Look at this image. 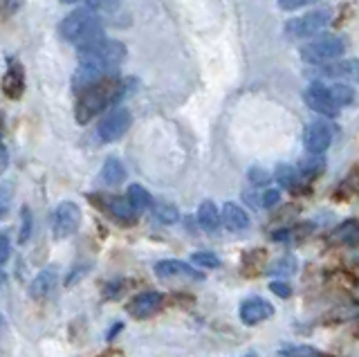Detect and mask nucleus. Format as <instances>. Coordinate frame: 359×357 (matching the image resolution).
<instances>
[{
  "label": "nucleus",
  "mask_w": 359,
  "mask_h": 357,
  "mask_svg": "<svg viewBox=\"0 0 359 357\" xmlns=\"http://www.w3.org/2000/svg\"><path fill=\"white\" fill-rule=\"evenodd\" d=\"M123 59H126V48H123V43L112 39H104L97 46L79 52V68L72 79L74 90L83 93L86 88L115 76V70Z\"/></svg>",
  "instance_id": "f257e3e1"
},
{
  "label": "nucleus",
  "mask_w": 359,
  "mask_h": 357,
  "mask_svg": "<svg viewBox=\"0 0 359 357\" xmlns=\"http://www.w3.org/2000/svg\"><path fill=\"white\" fill-rule=\"evenodd\" d=\"M59 34L67 43H72L79 52L93 48L99 41L106 39L99 16L90 12V9H76V12L67 14L59 25Z\"/></svg>",
  "instance_id": "f03ea898"
},
{
  "label": "nucleus",
  "mask_w": 359,
  "mask_h": 357,
  "mask_svg": "<svg viewBox=\"0 0 359 357\" xmlns=\"http://www.w3.org/2000/svg\"><path fill=\"white\" fill-rule=\"evenodd\" d=\"M123 95V83L115 76L86 88L83 93H79V102L74 108V117L79 124H88L90 119H95L99 113H104L108 106H112Z\"/></svg>",
  "instance_id": "7ed1b4c3"
},
{
  "label": "nucleus",
  "mask_w": 359,
  "mask_h": 357,
  "mask_svg": "<svg viewBox=\"0 0 359 357\" xmlns=\"http://www.w3.org/2000/svg\"><path fill=\"white\" fill-rule=\"evenodd\" d=\"M346 52V39L339 34H330V36H321L317 41L308 43V46L301 48V59L312 65H323V63H332Z\"/></svg>",
  "instance_id": "20e7f679"
},
{
  "label": "nucleus",
  "mask_w": 359,
  "mask_h": 357,
  "mask_svg": "<svg viewBox=\"0 0 359 357\" xmlns=\"http://www.w3.org/2000/svg\"><path fill=\"white\" fill-rule=\"evenodd\" d=\"M330 23V12L328 9H317V12L303 14L299 18H292L285 23V34L287 39H308L321 32Z\"/></svg>",
  "instance_id": "39448f33"
},
{
  "label": "nucleus",
  "mask_w": 359,
  "mask_h": 357,
  "mask_svg": "<svg viewBox=\"0 0 359 357\" xmlns=\"http://www.w3.org/2000/svg\"><path fill=\"white\" fill-rule=\"evenodd\" d=\"M81 222V209L74 203H61L52 214V234L54 238H70Z\"/></svg>",
  "instance_id": "423d86ee"
},
{
  "label": "nucleus",
  "mask_w": 359,
  "mask_h": 357,
  "mask_svg": "<svg viewBox=\"0 0 359 357\" xmlns=\"http://www.w3.org/2000/svg\"><path fill=\"white\" fill-rule=\"evenodd\" d=\"M303 99H306V104L314 110V113H319L323 117H337L341 110L332 99L330 88L323 83H312L308 90L303 93Z\"/></svg>",
  "instance_id": "0eeeda50"
},
{
  "label": "nucleus",
  "mask_w": 359,
  "mask_h": 357,
  "mask_svg": "<svg viewBox=\"0 0 359 357\" xmlns=\"http://www.w3.org/2000/svg\"><path fill=\"white\" fill-rule=\"evenodd\" d=\"M128 128H130V113L126 108H115L112 113H108L101 119L97 133L104 142H117L119 137L126 135Z\"/></svg>",
  "instance_id": "6e6552de"
},
{
  "label": "nucleus",
  "mask_w": 359,
  "mask_h": 357,
  "mask_svg": "<svg viewBox=\"0 0 359 357\" xmlns=\"http://www.w3.org/2000/svg\"><path fill=\"white\" fill-rule=\"evenodd\" d=\"M162 301H164V297L160 292H155V290H146V292H140V295H135L130 299L128 312H130V317H135V319L153 317L155 312L162 308Z\"/></svg>",
  "instance_id": "1a4fd4ad"
},
{
  "label": "nucleus",
  "mask_w": 359,
  "mask_h": 357,
  "mask_svg": "<svg viewBox=\"0 0 359 357\" xmlns=\"http://www.w3.org/2000/svg\"><path fill=\"white\" fill-rule=\"evenodd\" d=\"M306 149L312 155H321L323 151H328L330 142H332V126L325 124V121H314L306 128Z\"/></svg>",
  "instance_id": "9d476101"
},
{
  "label": "nucleus",
  "mask_w": 359,
  "mask_h": 357,
  "mask_svg": "<svg viewBox=\"0 0 359 357\" xmlns=\"http://www.w3.org/2000/svg\"><path fill=\"white\" fill-rule=\"evenodd\" d=\"M272 304L265 299H258V297H252V299H247L243 301V306H241V319L245 321V326H256V323H261L265 319L272 317Z\"/></svg>",
  "instance_id": "9b49d317"
},
{
  "label": "nucleus",
  "mask_w": 359,
  "mask_h": 357,
  "mask_svg": "<svg viewBox=\"0 0 359 357\" xmlns=\"http://www.w3.org/2000/svg\"><path fill=\"white\" fill-rule=\"evenodd\" d=\"M321 74L328 79H348V81H359V61L357 59H346V61H332L323 65Z\"/></svg>",
  "instance_id": "f8f14e48"
},
{
  "label": "nucleus",
  "mask_w": 359,
  "mask_h": 357,
  "mask_svg": "<svg viewBox=\"0 0 359 357\" xmlns=\"http://www.w3.org/2000/svg\"><path fill=\"white\" fill-rule=\"evenodd\" d=\"M155 272L162 278H196V281L202 278V272H196L194 267L182 261H160L155 265Z\"/></svg>",
  "instance_id": "ddd939ff"
},
{
  "label": "nucleus",
  "mask_w": 359,
  "mask_h": 357,
  "mask_svg": "<svg viewBox=\"0 0 359 357\" xmlns=\"http://www.w3.org/2000/svg\"><path fill=\"white\" fill-rule=\"evenodd\" d=\"M3 90L9 99H18L25 90V72L16 61H9V70L3 76Z\"/></svg>",
  "instance_id": "4468645a"
},
{
  "label": "nucleus",
  "mask_w": 359,
  "mask_h": 357,
  "mask_svg": "<svg viewBox=\"0 0 359 357\" xmlns=\"http://www.w3.org/2000/svg\"><path fill=\"white\" fill-rule=\"evenodd\" d=\"M220 222L229 231H245L250 227V216L245 214V209H241L238 205L227 203L222 207V214H220Z\"/></svg>",
  "instance_id": "2eb2a0df"
},
{
  "label": "nucleus",
  "mask_w": 359,
  "mask_h": 357,
  "mask_svg": "<svg viewBox=\"0 0 359 357\" xmlns=\"http://www.w3.org/2000/svg\"><path fill=\"white\" fill-rule=\"evenodd\" d=\"M106 209L115 218L126 220V222H133L135 216L140 214V211L130 205V200L128 198H121V196H110V198H106Z\"/></svg>",
  "instance_id": "dca6fc26"
},
{
  "label": "nucleus",
  "mask_w": 359,
  "mask_h": 357,
  "mask_svg": "<svg viewBox=\"0 0 359 357\" xmlns=\"http://www.w3.org/2000/svg\"><path fill=\"white\" fill-rule=\"evenodd\" d=\"M56 285V274L54 270H43L36 278H34V283L29 285V295L34 299H45Z\"/></svg>",
  "instance_id": "f3484780"
},
{
  "label": "nucleus",
  "mask_w": 359,
  "mask_h": 357,
  "mask_svg": "<svg viewBox=\"0 0 359 357\" xmlns=\"http://www.w3.org/2000/svg\"><path fill=\"white\" fill-rule=\"evenodd\" d=\"M198 222L200 227L205 231H216L220 225V214H218V207L211 203V200H205L198 209Z\"/></svg>",
  "instance_id": "a211bd4d"
},
{
  "label": "nucleus",
  "mask_w": 359,
  "mask_h": 357,
  "mask_svg": "<svg viewBox=\"0 0 359 357\" xmlns=\"http://www.w3.org/2000/svg\"><path fill=\"white\" fill-rule=\"evenodd\" d=\"M101 180H104L106 184H119V182L126 180V169H123L121 160L108 158L104 169H101Z\"/></svg>",
  "instance_id": "6ab92c4d"
},
{
  "label": "nucleus",
  "mask_w": 359,
  "mask_h": 357,
  "mask_svg": "<svg viewBox=\"0 0 359 357\" xmlns=\"http://www.w3.org/2000/svg\"><path fill=\"white\" fill-rule=\"evenodd\" d=\"M126 198L130 200V205H133L135 209H137V211H144V209H149V207L153 205L151 194L146 191L144 187H140V184H130V187H128Z\"/></svg>",
  "instance_id": "aec40b11"
},
{
  "label": "nucleus",
  "mask_w": 359,
  "mask_h": 357,
  "mask_svg": "<svg viewBox=\"0 0 359 357\" xmlns=\"http://www.w3.org/2000/svg\"><path fill=\"white\" fill-rule=\"evenodd\" d=\"M330 88V95L332 99L337 102V106L344 108V106H351L355 102V90L351 86H346V83H334V86H328Z\"/></svg>",
  "instance_id": "412c9836"
},
{
  "label": "nucleus",
  "mask_w": 359,
  "mask_h": 357,
  "mask_svg": "<svg viewBox=\"0 0 359 357\" xmlns=\"http://www.w3.org/2000/svg\"><path fill=\"white\" fill-rule=\"evenodd\" d=\"M323 158H319V155H312V158H308V160H303L301 164H299V169H297V173L299 175H303V177H314L317 173H321L323 171Z\"/></svg>",
  "instance_id": "4be33fe9"
},
{
  "label": "nucleus",
  "mask_w": 359,
  "mask_h": 357,
  "mask_svg": "<svg viewBox=\"0 0 359 357\" xmlns=\"http://www.w3.org/2000/svg\"><path fill=\"white\" fill-rule=\"evenodd\" d=\"M297 270V261L292 256H283V259H276L274 263L267 265L265 274H292Z\"/></svg>",
  "instance_id": "5701e85b"
},
{
  "label": "nucleus",
  "mask_w": 359,
  "mask_h": 357,
  "mask_svg": "<svg viewBox=\"0 0 359 357\" xmlns=\"http://www.w3.org/2000/svg\"><path fill=\"white\" fill-rule=\"evenodd\" d=\"M119 3L121 0H88V9L93 14H112L119 9Z\"/></svg>",
  "instance_id": "b1692460"
},
{
  "label": "nucleus",
  "mask_w": 359,
  "mask_h": 357,
  "mask_svg": "<svg viewBox=\"0 0 359 357\" xmlns=\"http://www.w3.org/2000/svg\"><path fill=\"white\" fill-rule=\"evenodd\" d=\"M283 357H325L323 353H319L312 346H287V349L280 351Z\"/></svg>",
  "instance_id": "393cba45"
},
{
  "label": "nucleus",
  "mask_w": 359,
  "mask_h": 357,
  "mask_svg": "<svg viewBox=\"0 0 359 357\" xmlns=\"http://www.w3.org/2000/svg\"><path fill=\"white\" fill-rule=\"evenodd\" d=\"M191 261H194L196 265H200V267H207V270L220 267V259H218L216 254H211V252H196V254H191Z\"/></svg>",
  "instance_id": "a878e982"
},
{
  "label": "nucleus",
  "mask_w": 359,
  "mask_h": 357,
  "mask_svg": "<svg viewBox=\"0 0 359 357\" xmlns=\"http://www.w3.org/2000/svg\"><path fill=\"white\" fill-rule=\"evenodd\" d=\"M155 216L160 218V222H166V225H171V222L177 220V209L173 205L160 203V205H155Z\"/></svg>",
  "instance_id": "bb28decb"
},
{
  "label": "nucleus",
  "mask_w": 359,
  "mask_h": 357,
  "mask_svg": "<svg viewBox=\"0 0 359 357\" xmlns=\"http://www.w3.org/2000/svg\"><path fill=\"white\" fill-rule=\"evenodd\" d=\"M337 241L341 243H357L359 241V225L355 222H346V225L337 231Z\"/></svg>",
  "instance_id": "cd10ccee"
},
{
  "label": "nucleus",
  "mask_w": 359,
  "mask_h": 357,
  "mask_svg": "<svg viewBox=\"0 0 359 357\" xmlns=\"http://www.w3.org/2000/svg\"><path fill=\"white\" fill-rule=\"evenodd\" d=\"M276 175H278L280 184H285V187H292V182H297V180H299V173H297V169H292V166H287V164L278 166Z\"/></svg>",
  "instance_id": "c85d7f7f"
},
{
  "label": "nucleus",
  "mask_w": 359,
  "mask_h": 357,
  "mask_svg": "<svg viewBox=\"0 0 359 357\" xmlns=\"http://www.w3.org/2000/svg\"><path fill=\"white\" fill-rule=\"evenodd\" d=\"M20 216H22V225H20V243H25L29 238V231H32V214H29V209L25 207L20 211Z\"/></svg>",
  "instance_id": "c756f323"
},
{
  "label": "nucleus",
  "mask_w": 359,
  "mask_h": 357,
  "mask_svg": "<svg viewBox=\"0 0 359 357\" xmlns=\"http://www.w3.org/2000/svg\"><path fill=\"white\" fill-rule=\"evenodd\" d=\"M312 3H317V0H278V7L285 9V12H294V9H301Z\"/></svg>",
  "instance_id": "7c9ffc66"
},
{
  "label": "nucleus",
  "mask_w": 359,
  "mask_h": 357,
  "mask_svg": "<svg viewBox=\"0 0 359 357\" xmlns=\"http://www.w3.org/2000/svg\"><path fill=\"white\" fill-rule=\"evenodd\" d=\"M9 252H11V243L7 234H0V267H3L9 259Z\"/></svg>",
  "instance_id": "2f4dec72"
},
{
  "label": "nucleus",
  "mask_w": 359,
  "mask_h": 357,
  "mask_svg": "<svg viewBox=\"0 0 359 357\" xmlns=\"http://www.w3.org/2000/svg\"><path fill=\"white\" fill-rule=\"evenodd\" d=\"M278 200H280V191H276V189H269V191H265L263 194V207L265 209H269V207H274L276 203H278Z\"/></svg>",
  "instance_id": "473e14b6"
},
{
  "label": "nucleus",
  "mask_w": 359,
  "mask_h": 357,
  "mask_svg": "<svg viewBox=\"0 0 359 357\" xmlns=\"http://www.w3.org/2000/svg\"><path fill=\"white\" fill-rule=\"evenodd\" d=\"M250 180H252L254 184H265V182L269 180V175H267V171H263V169H258V166H254V169H250Z\"/></svg>",
  "instance_id": "72a5a7b5"
},
{
  "label": "nucleus",
  "mask_w": 359,
  "mask_h": 357,
  "mask_svg": "<svg viewBox=\"0 0 359 357\" xmlns=\"http://www.w3.org/2000/svg\"><path fill=\"white\" fill-rule=\"evenodd\" d=\"M269 290H272L274 295H278V297H283V299H287L290 295H292V290H290V285L287 283H283V281H274L272 285H269Z\"/></svg>",
  "instance_id": "f704fd0d"
},
{
  "label": "nucleus",
  "mask_w": 359,
  "mask_h": 357,
  "mask_svg": "<svg viewBox=\"0 0 359 357\" xmlns=\"http://www.w3.org/2000/svg\"><path fill=\"white\" fill-rule=\"evenodd\" d=\"M7 211V198L0 196V218H3V214Z\"/></svg>",
  "instance_id": "c9c22d12"
},
{
  "label": "nucleus",
  "mask_w": 359,
  "mask_h": 357,
  "mask_svg": "<svg viewBox=\"0 0 359 357\" xmlns=\"http://www.w3.org/2000/svg\"><path fill=\"white\" fill-rule=\"evenodd\" d=\"M3 283H5V272H3V267H0V288H3Z\"/></svg>",
  "instance_id": "e433bc0d"
},
{
  "label": "nucleus",
  "mask_w": 359,
  "mask_h": 357,
  "mask_svg": "<svg viewBox=\"0 0 359 357\" xmlns=\"http://www.w3.org/2000/svg\"><path fill=\"white\" fill-rule=\"evenodd\" d=\"M61 3H79V0H61Z\"/></svg>",
  "instance_id": "4c0bfd02"
},
{
  "label": "nucleus",
  "mask_w": 359,
  "mask_h": 357,
  "mask_svg": "<svg viewBox=\"0 0 359 357\" xmlns=\"http://www.w3.org/2000/svg\"><path fill=\"white\" fill-rule=\"evenodd\" d=\"M247 357H256V355H247Z\"/></svg>",
  "instance_id": "58836bf2"
}]
</instances>
